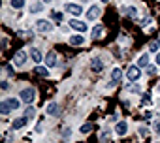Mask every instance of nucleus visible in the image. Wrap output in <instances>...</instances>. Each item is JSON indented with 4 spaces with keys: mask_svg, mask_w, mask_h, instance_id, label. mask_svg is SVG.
<instances>
[{
    "mask_svg": "<svg viewBox=\"0 0 160 143\" xmlns=\"http://www.w3.org/2000/svg\"><path fill=\"white\" fill-rule=\"evenodd\" d=\"M91 130H92V124L91 122H87V124H83L81 128H79V132H81V134H89Z\"/></svg>",
    "mask_w": 160,
    "mask_h": 143,
    "instance_id": "22",
    "label": "nucleus"
},
{
    "mask_svg": "<svg viewBox=\"0 0 160 143\" xmlns=\"http://www.w3.org/2000/svg\"><path fill=\"white\" fill-rule=\"evenodd\" d=\"M115 132H117V136H124L126 132H128V124L122 121V122H117V126H115Z\"/></svg>",
    "mask_w": 160,
    "mask_h": 143,
    "instance_id": "11",
    "label": "nucleus"
},
{
    "mask_svg": "<svg viewBox=\"0 0 160 143\" xmlns=\"http://www.w3.org/2000/svg\"><path fill=\"white\" fill-rule=\"evenodd\" d=\"M30 57H32V60H34V62H40V60L43 58V57H42V53H40L38 49H30Z\"/></svg>",
    "mask_w": 160,
    "mask_h": 143,
    "instance_id": "18",
    "label": "nucleus"
},
{
    "mask_svg": "<svg viewBox=\"0 0 160 143\" xmlns=\"http://www.w3.org/2000/svg\"><path fill=\"white\" fill-rule=\"evenodd\" d=\"M34 72H36V76H40V77H47V76H49V72H47L45 66H36Z\"/></svg>",
    "mask_w": 160,
    "mask_h": 143,
    "instance_id": "14",
    "label": "nucleus"
},
{
    "mask_svg": "<svg viewBox=\"0 0 160 143\" xmlns=\"http://www.w3.org/2000/svg\"><path fill=\"white\" fill-rule=\"evenodd\" d=\"M43 2H51V0H43Z\"/></svg>",
    "mask_w": 160,
    "mask_h": 143,
    "instance_id": "39",
    "label": "nucleus"
},
{
    "mask_svg": "<svg viewBox=\"0 0 160 143\" xmlns=\"http://www.w3.org/2000/svg\"><path fill=\"white\" fill-rule=\"evenodd\" d=\"M17 36H19V38H25V40H32V38H34V34H32L30 30H19Z\"/></svg>",
    "mask_w": 160,
    "mask_h": 143,
    "instance_id": "17",
    "label": "nucleus"
},
{
    "mask_svg": "<svg viewBox=\"0 0 160 143\" xmlns=\"http://www.w3.org/2000/svg\"><path fill=\"white\" fill-rule=\"evenodd\" d=\"M12 6L19 10V8H23V6H25V0H12Z\"/></svg>",
    "mask_w": 160,
    "mask_h": 143,
    "instance_id": "26",
    "label": "nucleus"
},
{
    "mask_svg": "<svg viewBox=\"0 0 160 143\" xmlns=\"http://www.w3.org/2000/svg\"><path fill=\"white\" fill-rule=\"evenodd\" d=\"M147 74L149 76H154L156 74V66H147Z\"/></svg>",
    "mask_w": 160,
    "mask_h": 143,
    "instance_id": "32",
    "label": "nucleus"
},
{
    "mask_svg": "<svg viewBox=\"0 0 160 143\" xmlns=\"http://www.w3.org/2000/svg\"><path fill=\"white\" fill-rule=\"evenodd\" d=\"M158 47H160V42H152V43L149 45V51H151V53H156Z\"/></svg>",
    "mask_w": 160,
    "mask_h": 143,
    "instance_id": "27",
    "label": "nucleus"
},
{
    "mask_svg": "<svg viewBox=\"0 0 160 143\" xmlns=\"http://www.w3.org/2000/svg\"><path fill=\"white\" fill-rule=\"evenodd\" d=\"M45 64L47 66H57V53L55 51H49L45 55Z\"/></svg>",
    "mask_w": 160,
    "mask_h": 143,
    "instance_id": "9",
    "label": "nucleus"
},
{
    "mask_svg": "<svg viewBox=\"0 0 160 143\" xmlns=\"http://www.w3.org/2000/svg\"><path fill=\"white\" fill-rule=\"evenodd\" d=\"M36 28H38V32H42V34H45V32H51L53 30V25H51V21H38L36 23Z\"/></svg>",
    "mask_w": 160,
    "mask_h": 143,
    "instance_id": "2",
    "label": "nucleus"
},
{
    "mask_svg": "<svg viewBox=\"0 0 160 143\" xmlns=\"http://www.w3.org/2000/svg\"><path fill=\"white\" fill-rule=\"evenodd\" d=\"M91 68H92V72L100 74V72H102V68H104V64H102V60H100L98 57H92V58H91Z\"/></svg>",
    "mask_w": 160,
    "mask_h": 143,
    "instance_id": "7",
    "label": "nucleus"
},
{
    "mask_svg": "<svg viewBox=\"0 0 160 143\" xmlns=\"http://www.w3.org/2000/svg\"><path fill=\"white\" fill-rule=\"evenodd\" d=\"M34 113H36V109H34L32 106H28V107H27V111H25V119H32V117H34Z\"/></svg>",
    "mask_w": 160,
    "mask_h": 143,
    "instance_id": "21",
    "label": "nucleus"
},
{
    "mask_svg": "<svg viewBox=\"0 0 160 143\" xmlns=\"http://www.w3.org/2000/svg\"><path fill=\"white\" fill-rule=\"evenodd\" d=\"M34 98H36V91H34L32 87H27V89L21 91V100L27 102L28 106H30V102H34Z\"/></svg>",
    "mask_w": 160,
    "mask_h": 143,
    "instance_id": "1",
    "label": "nucleus"
},
{
    "mask_svg": "<svg viewBox=\"0 0 160 143\" xmlns=\"http://www.w3.org/2000/svg\"><path fill=\"white\" fill-rule=\"evenodd\" d=\"M45 113H47V115H57V113H58V104H57V102H51V104L45 107Z\"/></svg>",
    "mask_w": 160,
    "mask_h": 143,
    "instance_id": "12",
    "label": "nucleus"
},
{
    "mask_svg": "<svg viewBox=\"0 0 160 143\" xmlns=\"http://www.w3.org/2000/svg\"><path fill=\"white\" fill-rule=\"evenodd\" d=\"M158 91H160V85H158Z\"/></svg>",
    "mask_w": 160,
    "mask_h": 143,
    "instance_id": "41",
    "label": "nucleus"
},
{
    "mask_svg": "<svg viewBox=\"0 0 160 143\" xmlns=\"http://www.w3.org/2000/svg\"><path fill=\"white\" fill-rule=\"evenodd\" d=\"M143 119H145V121H151V119H152V113H145V117H143Z\"/></svg>",
    "mask_w": 160,
    "mask_h": 143,
    "instance_id": "37",
    "label": "nucleus"
},
{
    "mask_svg": "<svg viewBox=\"0 0 160 143\" xmlns=\"http://www.w3.org/2000/svg\"><path fill=\"white\" fill-rule=\"evenodd\" d=\"M30 10H32V13H40V12H42V4H40V2H34V4L30 6Z\"/></svg>",
    "mask_w": 160,
    "mask_h": 143,
    "instance_id": "25",
    "label": "nucleus"
},
{
    "mask_svg": "<svg viewBox=\"0 0 160 143\" xmlns=\"http://www.w3.org/2000/svg\"><path fill=\"white\" fill-rule=\"evenodd\" d=\"M4 72H6V74H13V72H12V66H10V64H6V66H4Z\"/></svg>",
    "mask_w": 160,
    "mask_h": 143,
    "instance_id": "35",
    "label": "nucleus"
},
{
    "mask_svg": "<svg viewBox=\"0 0 160 143\" xmlns=\"http://www.w3.org/2000/svg\"><path fill=\"white\" fill-rule=\"evenodd\" d=\"M70 27H72L73 30H77V32H85V30H87V25H85L83 21H75V19L70 21Z\"/></svg>",
    "mask_w": 160,
    "mask_h": 143,
    "instance_id": "8",
    "label": "nucleus"
},
{
    "mask_svg": "<svg viewBox=\"0 0 160 143\" xmlns=\"http://www.w3.org/2000/svg\"><path fill=\"white\" fill-rule=\"evenodd\" d=\"M10 111H12V109L8 107V104H6V102H2V104H0V113H2V115H8Z\"/></svg>",
    "mask_w": 160,
    "mask_h": 143,
    "instance_id": "24",
    "label": "nucleus"
},
{
    "mask_svg": "<svg viewBox=\"0 0 160 143\" xmlns=\"http://www.w3.org/2000/svg\"><path fill=\"white\" fill-rule=\"evenodd\" d=\"M121 77H122V74H121V68H115V70L111 72V83H109V87H113L117 81H121Z\"/></svg>",
    "mask_w": 160,
    "mask_h": 143,
    "instance_id": "10",
    "label": "nucleus"
},
{
    "mask_svg": "<svg viewBox=\"0 0 160 143\" xmlns=\"http://www.w3.org/2000/svg\"><path fill=\"white\" fill-rule=\"evenodd\" d=\"M27 121H28V119H17V121H13V130H19V128H23V126L27 124Z\"/></svg>",
    "mask_w": 160,
    "mask_h": 143,
    "instance_id": "19",
    "label": "nucleus"
},
{
    "mask_svg": "<svg viewBox=\"0 0 160 143\" xmlns=\"http://www.w3.org/2000/svg\"><path fill=\"white\" fill-rule=\"evenodd\" d=\"M13 62H15V66H23L27 62V51H17L13 57Z\"/></svg>",
    "mask_w": 160,
    "mask_h": 143,
    "instance_id": "6",
    "label": "nucleus"
},
{
    "mask_svg": "<svg viewBox=\"0 0 160 143\" xmlns=\"http://www.w3.org/2000/svg\"><path fill=\"white\" fill-rule=\"evenodd\" d=\"M128 91H130V92H141L139 85H130V87H128Z\"/></svg>",
    "mask_w": 160,
    "mask_h": 143,
    "instance_id": "31",
    "label": "nucleus"
},
{
    "mask_svg": "<svg viewBox=\"0 0 160 143\" xmlns=\"http://www.w3.org/2000/svg\"><path fill=\"white\" fill-rule=\"evenodd\" d=\"M154 132H160V119L154 122Z\"/></svg>",
    "mask_w": 160,
    "mask_h": 143,
    "instance_id": "36",
    "label": "nucleus"
},
{
    "mask_svg": "<svg viewBox=\"0 0 160 143\" xmlns=\"http://www.w3.org/2000/svg\"><path fill=\"white\" fill-rule=\"evenodd\" d=\"M126 13H128V17H136V15H138V10H136V8H128Z\"/></svg>",
    "mask_w": 160,
    "mask_h": 143,
    "instance_id": "29",
    "label": "nucleus"
},
{
    "mask_svg": "<svg viewBox=\"0 0 160 143\" xmlns=\"http://www.w3.org/2000/svg\"><path fill=\"white\" fill-rule=\"evenodd\" d=\"M0 87H2V91H8V89H10V85H8V81H2V83H0Z\"/></svg>",
    "mask_w": 160,
    "mask_h": 143,
    "instance_id": "33",
    "label": "nucleus"
},
{
    "mask_svg": "<svg viewBox=\"0 0 160 143\" xmlns=\"http://www.w3.org/2000/svg\"><path fill=\"white\" fill-rule=\"evenodd\" d=\"M51 17H53L55 21H62V13H58V12H53V13H51Z\"/></svg>",
    "mask_w": 160,
    "mask_h": 143,
    "instance_id": "30",
    "label": "nucleus"
},
{
    "mask_svg": "<svg viewBox=\"0 0 160 143\" xmlns=\"http://www.w3.org/2000/svg\"><path fill=\"white\" fill-rule=\"evenodd\" d=\"M102 2H108V0H102Z\"/></svg>",
    "mask_w": 160,
    "mask_h": 143,
    "instance_id": "40",
    "label": "nucleus"
},
{
    "mask_svg": "<svg viewBox=\"0 0 160 143\" xmlns=\"http://www.w3.org/2000/svg\"><path fill=\"white\" fill-rule=\"evenodd\" d=\"M126 76H128V79H130V81H138V79H139V76H141L139 66H130V68H128V72H126Z\"/></svg>",
    "mask_w": 160,
    "mask_h": 143,
    "instance_id": "3",
    "label": "nucleus"
},
{
    "mask_svg": "<svg viewBox=\"0 0 160 143\" xmlns=\"http://www.w3.org/2000/svg\"><path fill=\"white\" fill-rule=\"evenodd\" d=\"M138 66H149V57L147 55H141L139 60H138Z\"/></svg>",
    "mask_w": 160,
    "mask_h": 143,
    "instance_id": "20",
    "label": "nucleus"
},
{
    "mask_svg": "<svg viewBox=\"0 0 160 143\" xmlns=\"http://www.w3.org/2000/svg\"><path fill=\"white\" fill-rule=\"evenodd\" d=\"M141 104H143V106H149V104H152V98H151V94H149V92H145V94H143V100H141Z\"/></svg>",
    "mask_w": 160,
    "mask_h": 143,
    "instance_id": "23",
    "label": "nucleus"
},
{
    "mask_svg": "<svg viewBox=\"0 0 160 143\" xmlns=\"http://www.w3.org/2000/svg\"><path fill=\"white\" fill-rule=\"evenodd\" d=\"M83 43H85V38H83V36H72V38H70V45H73V47H75V45L79 47V45H83Z\"/></svg>",
    "mask_w": 160,
    "mask_h": 143,
    "instance_id": "13",
    "label": "nucleus"
},
{
    "mask_svg": "<svg viewBox=\"0 0 160 143\" xmlns=\"http://www.w3.org/2000/svg\"><path fill=\"white\" fill-rule=\"evenodd\" d=\"M64 10L68 12V13H72V15H81V12H83V8L81 6H79V4H66L64 6Z\"/></svg>",
    "mask_w": 160,
    "mask_h": 143,
    "instance_id": "4",
    "label": "nucleus"
},
{
    "mask_svg": "<svg viewBox=\"0 0 160 143\" xmlns=\"http://www.w3.org/2000/svg\"><path fill=\"white\" fill-rule=\"evenodd\" d=\"M139 136H141V137H145V136H147V128H143V126H141V128H139Z\"/></svg>",
    "mask_w": 160,
    "mask_h": 143,
    "instance_id": "34",
    "label": "nucleus"
},
{
    "mask_svg": "<svg viewBox=\"0 0 160 143\" xmlns=\"http://www.w3.org/2000/svg\"><path fill=\"white\" fill-rule=\"evenodd\" d=\"M4 102L8 104V107H10V109H17V107L21 106V102H19L17 98H8V100H4Z\"/></svg>",
    "mask_w": 160,
    "mask_h": 143,
    "instance_id": "15",
    "label": "nucleus"
},
{
    "mask_svg": "<svg viewBox=\"0 0 160 143\" xmlns=\"http://www.w3.org/2000/svg\"><path fill=\"white\" fill-rule=\"evenodd\" d=\"M70 136H72V130H70V128H64V132H62V139L66 141V139H70Z\"/></svg>",
    "mask_w": 160,
    "mask_h": 143,
    "instance_id": "28",
    "label": "nucleus"
},
{
    "mask_svg": "<svg viewBox=\"0 0 160 143\" xmlns=\"http://www.w3.org/2000/svg\"><path fill=\"white\" fill-rule=\"evenodd\" d=\"M156 64H160V53H158V57H156Z\"/></svg>",
    "mask_w": 160,
    "mask_h": 143,
    "instance_id": "38",
    "label": "nucleus"
},
{
    "mask_svg": "<svg viewBox=\"0 0 160 143\" xmlns=\"http://www.w3.org/2000/svg\"><path fill=\"white\" fill-rule=\"evenodd\" d=\"M100 13H102L100 6H91V10L87 12V19H89V21H94V19L100 17Z\"/></svg>",
    "mask_w": 160,
    "mask_h": 143,
    "instance_id": "5",
    "label": "nucleus"
},
{
    "mask_svg": "<svg viewBox=\"0 0 160 143\" xmlns=\"http://www.w3.org/2000/svg\"><path fill=\"white\" fill-rule=\"evenodd\" d=\"M102 32H104V25H96V27L92 28V34H91V36H92V40L100 38V34H102Z\"/></svg>",
    "mask_w": 160,
    "mask_h": 143,
    "instance_id": "16",
    "label": "nucleus"
}]
</instances>
